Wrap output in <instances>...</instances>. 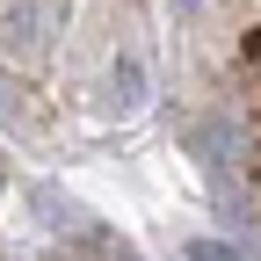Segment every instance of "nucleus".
I'll return each instance as SVG.
<instances>
[{"instance_id": "f257e3e1", "label": "nucleus", "mask_w": 261, "mask_h": 261, "mask_svg": "<svg viewBox=\"0 0 261 261\" xmlns=\"http://www.w3.org/2000/svg\"><path fill=\"white\" fill-rule=\"evenodd\" d=\"M37 29H44V8L37 0H15L8 15H0V44H8L15 58H37Z\"/></svg>"}, {"instance_id": "f03ea898", "label": "nucleus", "mask_w": 261, "mask_h": 261, "mask_svg": "<svg viewBox=\"0 0 261 261\" xmlns=\"http://www.w3.org/2000/svg\"><path fill=\"white\" fill-rule=\"evenodd\" d=\"M138 87H145V73H138L130 58L109 65V102H116V109H138Z\"/></svg>"}, {"instance_id": "7ed1b4c3", "label": "nucleus", "mask_w": 261, "mask_h": 261, "mask_svg": "<svg viewBox=\"0 0 261 261\" xmlns=\"http://www.w3.org/2000/svg\"><path fill=\"white\" fill-rule=\"evenodd\" d=\"M189 261H240V254L218 247V240H189Z\"/></svg>"}]
</instances>
